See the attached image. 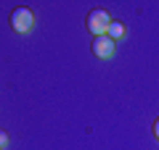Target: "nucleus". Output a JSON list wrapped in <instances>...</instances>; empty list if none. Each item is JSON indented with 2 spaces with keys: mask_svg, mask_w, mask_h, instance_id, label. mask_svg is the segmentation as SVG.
I'll return each instance as SVG.
<instances>
[{
  "mask_svg": "<svg viewBox=\"0 0 159 150\" xmlns=\"http://www.w3.org/2000/svg\"><path fill=\"white\" fill-rule=\"evenodd\" d=\"M32 27H34V13H32V8L19 6V8H13V11H11V29H13V32L27 34Z\"/></svg>",
  "mask_w": 159,
  "mask_h": 150,
  "instance_id": "obj_1",
  "label": "nucleus"
},
{
  "mask_svg": "<svg viewBox=\"0 0 159 150\" xmlns=\"http://www.w3.org/2000/svg\"><path fill=\"white\" fill-rule=\"evenodd\" d=\"M109 24H111V16H109V11H103V8H96V11L88 13V32L93 34V37H103L109 29Z\"/></svg>",
  "mask_w": 159,
  "mask_h": 150,
  "instance_id": "obj_2",
  "label": "nucleus"
},
{
  "mask_svg": "<svg viewBox=\"0 0 159 150\" xmlns=\"http://www.w3.org/2000/svg\"><path fill=\"white\" fill-rule=\"evenodd\" d=\"M114 48H117V42L109 40L106 34H103V37H93V56L101 58V61H109V58L114 56Z\"/></svg>",
  "mask_w": 159,
  "mask_h": 150,
  "instance_id": "obj_3",
  "label": "nucleus"
},
{
  "mask_svg": "<svg viewBox=\"0 0 159 150\" xmlns=\"http://www.w3.org/2000/svg\"><path fill=\"white\" fill-rule=\"evenodd\" d=\"M125 34H127V27H125L122 21H111V24H109V29H106V37L114 40V42H117V40H122Z\"/></svg>",
  "mask_w": 159,
  "mask_h": 150,
  "instance_id": "obj_4",
  "label": "nucleus"
},
{
  "mask_svg": "<svg viewBox=\"0 0 159 150\" xmlns=\"http://www.w3.org/2000/svg\"><path fill=\"white\" fill-rule=\"evenodd\" d=\"M6 145H8V132H6V129H0V150L6 148Z\"/></svg>",
  "mask_w": 159,
  "mask_h": 150,
  "instance_id": "obj_5",
  "label": "nucleus"
},
{
  "mask_svg": "<svg viewBox=\"0 0 159 150\" xmlns=\"http://www.w3.org/2000/svg\"><path fill=\"white\" fill-rule=\"evenodd\" d=\"M154 137L159 140V119H157V121H154Z\"/></svg>",
  "mask_w": 159,
  "mask_h": 150,
  "instance_id": "obj_6",
  "label": "nucleus"
}]
</instances>
